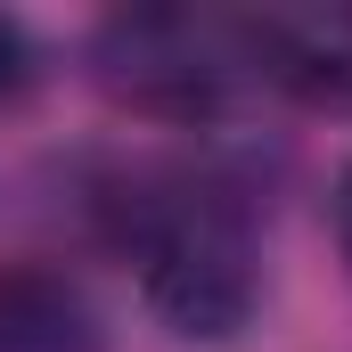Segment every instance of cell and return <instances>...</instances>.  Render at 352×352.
<instances>
[{
  "label": "cell",
  "mask_w": 352,
  "mask_h": 352,
  "mask_svg": "<svg viewBox=\"0 0 352 352\" xmlns=\"http://www.w3.org/2000/svg\"><path fill=\"white\" fill-rule=\"evenodd\" d=\"M148 295L173 311L188 336H221L230 320H246L254 303V263H246V230L213 205L180 213L173 230L148 246Z\"/></svg>",
  "instance_id": "cell-1"
},
{
  "label": "cell",
  "mask_w": 352,
  "mask_h": 352,
  "mask_svg": "<svg viewBox=\"0 0 352 352\" xmlns=\"http://www.w3.org/2000/svg\"><path fill=\"white\" fill-rule=\"evenodd\" d=\"M25 90V41H16V25H0V98H16Z\"/></svg>",
  "instance_id": "cell-2"
}]
</instances>
